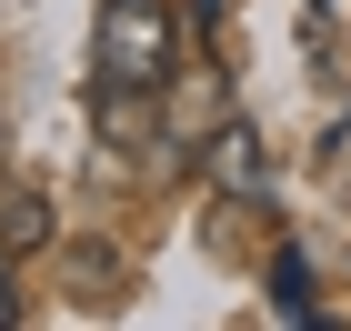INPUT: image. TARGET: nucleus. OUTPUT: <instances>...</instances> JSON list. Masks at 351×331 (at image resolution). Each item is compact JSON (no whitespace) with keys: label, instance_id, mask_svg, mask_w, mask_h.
Masks as SVG:
<instances>
[{"label":"nucleus","instance_id":"1","mask_svg":"<svg viewBox=\"0 0 351 331\" xmlns=\"http://www.w3.org/2000/svg\"><path fill=\"white\" fill-rule=\"evenodd\" d=\"M90 81L171 90L181 81V10L171 0H101V21H90Z\"/></svg>","mask_w":351,"mask_h":331},{"label":"nucleus","instance_id":"2","mask_svg":"<svg viewBox=\"0 0 351 331\" xmlns=\"http://www.w3.org/2000/svg\"><path fill=\"white\" fill-rule=\"evenodd\" d=\"M201 161H211V181L231 201H241V191H271V140H261V121H241V110H221L211 131H201Z\"/></svg>","mask_w":351,"mask_h":331},{"label":"nucleus","instance_id":"3","mask_svg":"<svg viewBox=\"0 0 351 331\" xmlns=\"http://www.w3.org/2000/svg\"><path fill=\"white\" fill-rule=\"evenodd\" d=\"M271 311H281V321H322V302H311V261H301V251H271Z\"/></svg>","mask_w":351,"mask_h":331},{"label":"nucleus","instance_id":"4","mask_svg":"<svg viewBox=\"0 0 351 331\" xmlns=\"http://www.w3.org/2000/svg\"><path fill=\"white\" fill-rule=\"evenodd\" d=\"M40 241H51V201H40V191H10V201H0V251L21 261V251H40Z\"/></svg>","mask_w":351,"mask_h":331},{"label":"nucleus","instance_id":"5","mask_svg":"<svg viewBox=\"0 0 351 331\" xmlns=\"http://www.w3.org/2000/svg\"><path fill=\"white\" fill-rule=\"evenodd\" d=\"M21 321V271H10V251H0V331Z\"/></svg>","mask_w":351,"mask_h":331}]
</instances>
